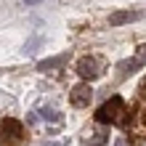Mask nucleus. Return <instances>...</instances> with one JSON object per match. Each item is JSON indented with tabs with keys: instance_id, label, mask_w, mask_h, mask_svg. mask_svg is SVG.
<instances>
[{
	"instance_id": "1a4fd4ad",
	"label": "nucleus",
	"mask_w": 146,
	"mask_h": 146,
	"mask_svg": "<svg viewBox=\"0 0 146 146\" xmlns=\"http://www.w3.org/2000/svg\"><path fill=\"white\" fill-rule=\"evenodd\" d=\"M133 146H146V135H135V138H133Z\"/></svg>"
},
{
	"instance_id": "f03ea898",
	"label": "nucleus",
	"mask_w": 146,
	"mask_h": 146,
	"mask_svg": "<svg viewBox=\"0 0 146 146\" xmlns=\"http://www.w3.org/2000/svg\"><path fill=\"white\" fill-rule=\"evenodd\" d=\"M24 141V127L19 119H3L0 122V146H19Z\"/></svg>"
},
{
	"instance_id": "9b49d317",
	"label": "nucleus",
	"mask_w": 146,
	"mask_h": 146,
	"mask_svg": "<svg viewBox=\"0 0 146 146\" xmlns=\"http://www.w3.org/2000/svg\"><path fill=\"white\" fill-rule=\"evenodd\" d=\"M114 146H125V143H122V141H117V143H114Z\"/></svg>"
},
{
	"instance_id": "ddd939ff",
	"label": "nucleus",
	"mask_w": 146,
	"mask_h": 146,
	"mask_svg": "<svg viewBox=\"0 0 146 146\" xmlns=\"http://www.w3.org/2000/svg\"><path fill=\"white\" fill-rule=\"evenodd\" d=\"M143 90H146V85H143Z\"/></svg>"
},
{
	"instance_id": "9d476101",
	"label": "nucleus",
	"mask_w": 146,
	"mask_h": 146,
	"mask_svg": "<svg viewBox=\"0 0 146 146\" xmlns=\"http://www.w3.org/2000/svg\"><path fill=\"white\" fill-rule=\"evenodd\" d=\"M24 3H27V5H37L40 0H24Z\"/></svg>"
},
{
	"instance_id": "f8f14e48",
	"label": "nucleus",
	"mask_w": 146,
	"mask_h": 146,
	"mask_svg": "<svg viewBox=\"0 0 146 146\" xmlns=\"http://www.w3.org/2000/svg\"><path fill=\"white\" fill-rule=\"evenodd\" d=\"M45 146H61V143H45Z\"/></svg>"
},
{
	"instance_id": "6e6552de",
	"label": "nucleus",
	"mask_w": 146,
	"mask_h": 146,
	"mask_svg": "<svg viewBox=\"0 0 146 146\" xmlns=\"http://www.w3.org/2000/svg\"><path fill=\"white\" fill-rule=\"evenodd\" d=\"M42 117L45 119H61V114H56V109H42Z\"/></svg>"
},
{
	"instance_id": "0eeeda50",
	"label": "nucleus",
	"mask_w": 146,
	"mask_h": 146,
	"mask_svg": "<svg viewBox=\"0 0 146 146\" xmlns=\"http://www.w3.org/2000/svg\"><path fill=\"white\" fill-rule=\"evenodd\" d=\"M66 64V53H61V56H53V58H45V61H40L37 64V69L40 72H50V69H56V66H64Z\"/></svg>"
},
{
	"instance_id": "20e7f679",
	"label": "nucleus",
	"mask_w": 146,
	"mask_h": 146,
	"mask_svg": "<svg viewBox=\"0 0 146 146\" xmlns=\"http://www.w3.org/2000/svg\"><path fill=\"white\" fill-rule=\"evenodd\" d=\"M90 98H93V90H90V85H74V88L69 90V104L77 106V109H82V106H90Z\"/></svg>"
},
{
	"instance_id": "39448f33",
	"label": "nucleus",
	"mask_w": 146,
	"mask_h": 146,
	"mask_svg": "<svg viewBox=\"0 0 146 146\" xmlns=\"http://www.w3.org/2000/svg\"><path fill=\"white\" fill-rule=\"evenodd\" d=\"M143 64H146V42L135 50V56L130 58V61H122V64H119V77H127L130 72H135V69L143 66Z\"/></svg>"
},
{
	"instance_id": "7ed1b4c3",
	"label": "nucleus",
	"mask_w": 146,
	"mask_h": 146,
	"mask_svg": "<svg viewBox=\"0 0 146 146\" xmlns=\"http://www.w3.org/2000/svg\"><path fill=\"white\" fill-rule=\"evenodd\" d=\"M77 74L82 77V80H96V77L104 74V69H101V61L96 56H82L80 61H77Z\"/></svg>"
},
{
	"instance_id": "f257e3e1",
	"label": "nucleus",
	"mask_w": 146,
	"mask_h": 146,
	"mask_svg": "<svg viewBox=\"0 0 146 146\" xmlns=\"http://www.w3.org/2000/svg\"><path fill=\"white\" fill-rule=\"evenodd\" d=\"M96 122H111V125H127L130 122V109L119 96H111L104 106L96 111Z\"/></svg>"
},
{
	"instance_id": "423d86ee",
	"label": "nucleus",
	"mask_w": 146,
	"mask_h": 146,
	"mask_svg": "<svg viewBox=\"0 0 146 146\" xmlns=\"http://www.w3.org/2000/svg\"><path fill=\"white\" fill-rule=\"evenodd\" d=\"M141 16H143L141 11H117V13H111V16H109V24H111V27H122V24L138 21Z\"/></svg>"
}]
</instances>
